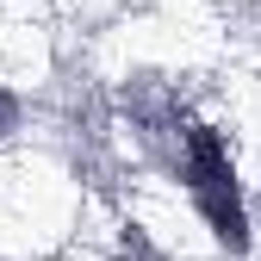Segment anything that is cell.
Here are the masks:
<instances>
[{
	"instance_id": "cell-1",
	"label": "cell",
	"mask_w": 261,
	"mask_h": 261,
	"mask_svg": "<svg viewBox=\"0 0 261 261\" xmlns=\"http://www.w3.org/2000/svg\"><path fill=\"white\" fill-rule=\"evenodd\" d=\"M155 137L168 143V168L187 187L193 212L205 218V230L218 237V249L243 255L249 249V205H243L237 162H230V149H224V137L212 124H199L193 112H180V106H168V118H162Z\"/></svg>"
},
{
	"instance_id": "cell-2",
	"label": "cell",
	"mask_w": 261,
	"mask_h": 261,
	"mask_svg": "<svg viewBox=\"0 0 261 261\" xmlns=\"http://www.w3.org/2000/svg\"><path fill=\"white\" fill-rule=\"evenodd\" d=\"M13 124H19V93H13V87H0V137H7Z\"/></svg>"
}]
</instances>
